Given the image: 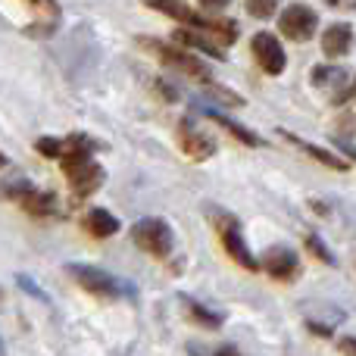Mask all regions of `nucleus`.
<instances>
[{
  "mask_svg": "<svg viewBox=\"0 0 356 356\" xmlns=\"http://www.w3.org/2000/svg\"><path fill=\"white\" fill-rule=\"evenodd\" d=\"M88 232L94 234V238H110V234L119 232V219L113 213H106V209H91L88 213Z\"/></svg>",
  "mask_w": 356,
  "mask_h": 356,
  "instance_id": "4468645a",
  "label": "nucleus"
},
{
  "mask_svg": "<svg viewBox=\"0 0 356 356\" xmlns=\"http://www.w3.org/2000/svg\"><path fill=\"white\" fill-rule=\"evenodd\" d=\"M13 197H16L25 213H31V216H50L56 207L54 194H41V191H35V188H19Z\"/></svg>",
  "mask_w": 356,
  "mask_h": 356,
  "instance_id": "ddd939ff",
  "label": "nucleus"
},
{
  "mask_svg": "<svg viewBox=\"0 0 356 356\" xmlns=\"http://www.w3.org/2000/svg\"><path fill=\"white\" fill-rule=\"evenodd\" d=\"M216 225H219V238L222 244H225L228 257L234 259V263H241L244 269H259V263L253 259V253L247 250L244 238H241V225L232 219V216H216Z\"/></svg>",
  "mask_w": 356,
  "mask_h": 356,
  "instance_id": "39448f33",
  "label": "nucleus"
},
{
  "mask_svg": "<svg viewBox=\"0 0 356 356\" xmlns=\"http://www.w3.org/2000/svg\"><path fill=\"white\" fill-rule=\"evenodd\" d=\"M69 275H72L85 291H91V294L116 297L119 291H122V284H119L116 278L100 272V269H91V266H69Z\"/></svg>",
  "mask_w": 356,
  "mask_h": 356,
  "instance_id": "6e6552de",
  "label": "nucleus"
},
{
  "mask_svg": "<svg viewBox=\"0 0 356 356\" xmlns=\"http://www.w3.org/2000/svg\"><path fill=\"white\" fill-rule=\"evenodd\" d=\"M263 269L272 278H291L297 272V253L291 247H269L263 257Z\"/></svg>",
  "mask_w": 356,
  "mask_h": 356,
  "instance_id": "9b49d317",
  "label": "nucleus"
},
{
  "mask_svg": "<svg viewBox=\"0 0 356 356\" xmlns=\"http://www.w3.org/2000/svg\"><path fill=\"white\" fill-rule=\"evenodd\" d=\"M38 10H47V13H56V0H31Z\"/></svg>",
  "mask_w": 356,
  "mask_h": 356,
  "instance_id": "412c9836",
  "label": "nucleus"
},
{
  "mask_svg": "<svg viewBox=\"0 0 356 356\" xmlns=\"http://www.w3.org/2000/svg\"><path fill=\"white\" fill-rule=\"evenodd\" d=\"M341 350H344V353H356V338H341Z\"/></svg>",
  "mask_w": 356,
  "mask_h": 356,
  "instance_id": "5701e85b",
  "label": "nucleus"
},
{
  "mask_svg": "<svg viewBox=\"0 0 356 356\" xmlns=\"http://www.w3.org/2000/svg\"><path fill=\"white\" fill-rule=\"evenodd\" d=\"M347 72L338 66H319L313 69V85L319 88V91H325L332 100H344L347 97Z\"/></svg>",
  "mask_w": 356,
  "mask_h": 356,
  "instance_id": "9d476101",
  "label": "nucleus"
},
{
  "mask_svg": "<svg viewBox=\"0 0 356 356\" xmlns=\"http://www.w3.org/2000/svg\"><path fill=\"white\" fill-rule=\"evenodd\" d=\"M147 47L150 50H156V56H160L166 66H172L178 69V72H184V75H191V79H197V81H203V85H213V79H209V69L203 66L200 60H194V56H188V54H181V50H175V47H166V44H154V41H147Z\"/></svg>",
  "mask_w": 356,
  "mask_h": 356,
  "instance_id": "423d86ee",
  "label": "nucleus"
},
{
  "mask_svg": "<svg viewBox=\"0 0 356 356\" xmlns=\"http://www.w3.org/2000/svg\"><path fill=\"white\" fill-rule=\"evenodd\" d=\"M63 172H66V178L72 181L75 194H94V191L104 184V169L97 166V163L91 160V150H81V154H69L63 156Z\"/></svg>",
  "mask_w": 356,
  "mask_h": 356,
  "instance_id": "f03ea898",
  "label": "nucleus"
},
{
  "mask_svg": "<svg viewBox=\"0 0 356 356\" xmlns=\"http://www.w3.org/2000/svg\"><path fill=\"white\" fill-rule=\"evenodd\" d=\"M131 238L150 257H169V250H172V228L163 219H141L131 228Z\"/></svg>",
  "mask_w": 356,
  "mask_h": 356,
  "instance_id": "7ed1b4c3",
  "label": "nucleus"
},
{
  "mask_svg": "<svg viewBox=\"0 0 356 356\" xmlns=\"http://www.w3.org/2000/svg\"><path fill=\"white\" fill-rule=\"evenodd\" d=\"M278 10V0H247V13L253 19H269Z\"/></svg>",
  "mask_w": 356,
  "mask_h": 356,
  "instance_id": "6ab92c4d",
  "label": "nucleus"
},
{
  "mask_svg": "<svg viewBox=\"0 0 356 356\" xmlns=\"http://www.w3.org/2000/svg\"><path fill=\"white\" fill-rule=\"evenodd\" d=\"M353 47V25L350 22H334L322 35V54L325 56H344Z\"/></svg>",
  "mask_w": 356,
  "mask_h": 356,
  "instance_id": "f8f14e48",
  "label": "nucleus"
},
{
  "mask_svg": "<svg viewBox=\"0 0 356 356\" xmlns=\"http://www.w3.org/2000/svg\"><path fill=\"white\" fill-rule=\"evenodd\" d=\"M332 3H341V6H356V0H332Z\"/></svg>",
  "mask_w": 356,
  "mask_h": 356,
  "instance_id": "b1692460",
  "label": "nucleus"
},
{
  "mask_svg": "<svg viewBox=\"0 0 356 356\" xmlns=\"http://www.w3.org/2000/svg\"><path fill=\"white\" fill-rule=\"evenodd\" d=\"M253 54H257L259 66H263L269 75L284 72V63H288V56H284V47L278 44L275 35H269V31H259V35H253Z\"/></svg>",
  "mask_w": 356,
  "mask_h": 356,
  "instance_id": "0eeeda50",
  "label": "nucleus"
},
{
  "mask_svg": "<svg viewBox=\"0 0 356 356\" xmlns=\"http://www.w3.org/2000/svg\"><path fill=\"white\" fill-rule=\"evenodd\" d=\"M203 116L216 119V122H219V125H222V129H228V131H232V135H234V138H241V141H244V144H250V147H259V138H257V135H250V131H247V129H241V125H234V122H232V119L219 116V113H216V110H203Z\"/></svg>",
  "mask_w": 356,
  "mask_h": 356,
  "instance_id": "f3484780",
  "label": "nucleus"
},
{
  "mask_svg": "<svg viewBox=\"0 0 356 356\" xmlns=\"http://www.w3.org/2000/svg\"><path fill=\"white\" fill-rule=\"evenodd\" d=\"M181 303L188 307V313L194 316V319H200L203 325H209V328H216L222 322V316L219 313H207V307H200V303H194V300H188V297H181Z\"/></svg>",
  "mask_w": 356,
  "mask_h": 356,
  "instance_id": "a211bd4d",
  "label": "nucleus"
},
{
  "mask_svg": "<svg viewBox=\"0 0 356 356\" xmlns=\"http://www.w3.org/2000/svg\"><path fill=\"white\" fill-rule=\"evenodd\" d=\"M200 3L207 6V10H222V6H228L232 0H200Z\"/></svg>",
  "mask_w": 356,
  "mask_h": 356,
  "instance_id": "4be33fe9",
  "label": "nucleus"
},
{
  "mask_svg": "<svg viewBox=\"0 0 356 356\" xmlns=\"http://www.w3.org/2000/svg\"><path fill=\"white\" fill-rule=\"evenodd\" d=\"M3 163H6V156H3V154H0V166H3Z\"/></svg>",
  "mask_w": 356,
  "mask_h": 356,
  "instance_id": "393cba45",
  "label": "nucleus"
},
{
  "mask_svg": "<svg viewBox=\"0 0 356 356\" xmlns=\"http://www.w3.org/2000/svg\"><path fill=\"white\" fill-rule=\"evenodd\" d=\"M316 25H319V16L316 10H309L307 3H291L288 10L278 19V29L282 35H288L291 41H309L316 35Z\"/></svg>",
  "mask_w": 356,
  "mask_h": 356,
  "instance_id": "20e7f679",
  "label": "nucleus"
},
{
  "mask_svg": "<svg viewBox=\"0 0 356 356\" xmlns=\"http://www.w3.org/2000/svg\"><path fill=\"white\" fill-rule=\"evenodd\" d=\"M307 247H309V250L316 253V257H322V259H325L328 266H334V257H332V253H328V247L322 244L319 238H313V234H309V238H307Z\"/></svg>",
  "mask_w": 356,
  "mask_h": 356,
  "instance_id": "aec40b11",
  "label": "nucleus"
},
{
  "mask_svg": "<svg viewBox=\"0 0 356 356\" xmlns=\"http://www.w3.org/2000/svg\"><path fill=\"white\" fill-rule=\"evenodd\" d=\"M178 141H181V150L191 156V160H209V156L216 154V141H213V138H207L203 131L191 129L188 122L178 125Z\"/></svg>",
  "mask_w": 356,
  "mask_h": 356,
  "instance_id": "1a4fd4ad",
  "label": "nucleus"
},
{
  "mask_svg": "<svg viewBox=\"0 0 356 356\" xmlns=\"http://www.w3.org/2000/svg\"><path fill=\"white\" fill-rule=\"evenodd\" d=\"M353 94H356V88H353Z\"/></svg>",
  "mask_w": 356,
  "mask_h": 356,
  "instance_id": "a878e982",
  "label": "nucleus"
},
{
  "mask_svg": "<svg viewBox=\"0 0 356 356\" xmlns=\"http://www.w3.org/2000/svg\"><path fill=\"white\" fill-rule=\"evenodd\" d=\"M282 135L288 138L291 144H297V147H303V150H307L309 156H316V160H319V163H325L328 169H341V172H344V169H347V160H341V156L328 154V150L316 147V144H309V141H300V138H297V135H291V131H282Z\"/></svg>",
  "mask_w": 356,
  "mask_h": 356,
  "instance_id": "2eb2a0df",
  "label": "nucleus"
},
{
  "mask_svg": "<svg viewBox=\"0 0 356 356\" xmlns=\"http://www.w3.org/2000/svg\"><path fill=\"white\" fill-rule=\"evenodd\" d=\"M175 38L181 44H188V47H197V50H203V54H209V56H216V60H225V54H222V47L216 44V38L209 41V38H203L200 31H191V29H181V31H175Z\"/></svg>",
  "mask_w": 356,
  "mask_h": 356,
  "instance_id": "dca6fc26",
  "label": "nucleus"
},
{
  "mask_svg": "<svg viewBox=\"0 0 356 356\" xmlns=\"http://www.w3.org/2000/svg\"><path fill=\"white\" fill-rule=\"evenodd\" d=\"M147 6H154V10H160V13H166V16L178 19V22L194 25V29L219 38L222 44H232L234 38H238V25H234L232 19H216V16L207 19V16H200V13H194L191 6H184L181 0H147Z\"/></svg>",
  "mask_w": 356,
  "mask_h": 356,
  "instance_id": "f257e3e1",
  "label": "nucleus"
}]
</instances>
